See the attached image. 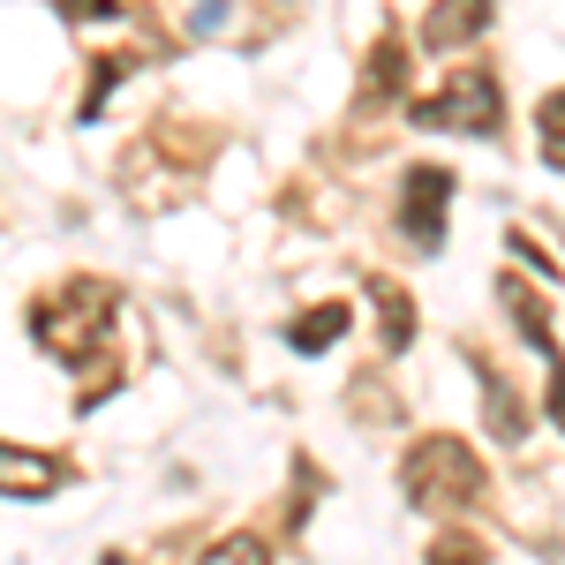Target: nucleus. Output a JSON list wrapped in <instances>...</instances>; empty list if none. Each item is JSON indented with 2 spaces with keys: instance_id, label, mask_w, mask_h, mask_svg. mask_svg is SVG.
<instances>
[{
  "instance_id": "nucleus-1",
  "label": "nucleus",
  "mask_w": 565,
  "mask_h": 565,
  "mask_svg": "<svg viewBox=\"0 0 565 565\" xmlns=\"http://www.w3.org/2000/svg\"><path fill=\"white\" fill-rule=\"evenodd\" d=\"M114 287L106 279H61V287H45L39 302L23 309V324H31V340H39L53 362H68L76 370V385H90L98 370H90V354H106V332H114Z\"/></svg>"
},
{
  "instance_id": "nucleus-2",
  "label": "nucleus",
  "mask_w": 565,
  "mask_h": 565,
  "mask_svg": "<svg viewBox=\"0 0 565 565\" xmlns=\"http://www.w3.org/2000/svg\"><path fill=\"white\" fill-rule=\"evenodd\" d=\"M399 490L407 505H423L430 521H460L482 505V460L468 437L437 430V437H415L407 445V468H399Z\"/></svg>"
},
{
  "instance_id": "nucleus-3",
  "label": "nucleus",
  "mask_w": 565,
  "mask_h": 565,
  "mask_svg": "<svg viewBox=\"0 0 565 565\" xmlns=\"http://www.w3.org/2000/svg\"><path fill=\"white\" fill-rule=\"evenodd\" d=\"M415 129H452V136H498L505 129V98H498V76L490 68H452L437 90H423L407 106Z\"/></svg>"
},
{
  "instance_id": "nucleus-4",
  "label": "nucleus",
  "mask_w": 565,
  "mask_h": 565,
  "mask_svg": "<svg viewBox=\"0 0 565 565\" xmlns=\"http://www.w3.org/2000/svg\"><path fill=\"white\" fill-rule=\"evenodd\" d=\"M452 167H407L399 174V234H407V249H423L430 257L437 242H445V204H452Z\"/></svg>"
},
{
  "instance_id": "nucleus-5",
  "label": "nucleus",
  "mask_w": 565,
  "mask_h": 565,
  "mask_svg": "<svg viewBox=\"0 0 565 565\" xmlns=\"http://www.w3.org/2000/svg\"><path fill=\"white\" fill-rule=\"evenodd\" d=\"M505 309H513V324L527 332V348L543 354V370H551V423L565 430V348L551 340V309L535 295V279H505Z\"/></svg>"
},
{
  "instance_id": "nucleus-6",
  "label": "nucleus",
  "mask_w": 565,
  "mask_h": 565,
  "mask_svg": "<svg viewBox=\"0 0 565 565\" xmlns=\"http://www.w3.org/2000/svg\"><path fill=\"white\" fill-rule=\"evenodd\" d=\"M482 31H490V0H430V15H423V45L430 53L476 45Z\"/></svg>"
},
{
  "instance_id": "nucleus-7",
  "label": "nucleus",
  "mask_w": 565,
  "mask_h": 565,
  "mask_svg": "<svg viewBox=\"0 0 565 565\" xmlns=\"http://www.w3.org/2000/svg\"><path fill=\"white\" fill-rule=\"evenodd\" d=\"M407 61H415V45L399 39V23H392L385 39L370 45V76H362V106H385V98H399V90H407Z\"/></svg>"
},
{
  "instance_id": "nucleus-8",
  "label": "nucleus",
  "mask_w": 565,
  "mask_h": 565,
  "mask_svg": "<svg viewBox=\"0 0 565 565\" xmlns=\"http://www.w3.org/2000/svg\"><path fill=\"white\" fill-rule=\"evenodd\" d=\"M0 482H8V498H53V490H61L68 476H61V460L8 445V452H0Z\"/></svg>"
},
{
  "instance_id": "nucleus-9",
  "label": "nucleus",
  "mask_w": 565,
  "mask_h": 565,
  "mask_svg": "<svg viewBox=\"0 0 565 565\" xmlns=\"http://www.w3.org/2000/svg\"><path fill=\"white\" fill-rule=\"evenodd\" d=\"M340 332H348V302H317V309H302V317L287 324V348L295 354H324Z\"/></svg>"
},
{
  "instance_id": "nucleus-10",
  "label": "nucleus",
  "mask_w": 565,
  "mask_h": 565,
  "mask_svg": "<svg viewBox=\"0 0 565 565\" xmlns=\"http://www.w3.org/2000/svg\"><path fill=\"white\" fill-rule=\"evenodd\" d=\"M476 377H482V407H490V430H498V437H521V430H527V415H521V392L505 385V377H498V370H490L482 354H476Z\"/></svg>"
},
{
  "instance_id": "nucleus-11",
  "label": "nucleus",
  "mask_w": 565,
  "mask_h": 565,
  "mask_svg": "<svg viewBox=\"0 0 565 565\" xmlns=\"http://www.w3.org/2000/svg\"><path fill=\"white\" fill-rule=\"evenodd\" d=\"M370 302H377V324H385V348L399 354L415 340V302H407V287H392V279H370Z\"/></svg>"
},
{
  "instance_id": "nucleus-12",
  "label": "nucleus",
  "mask_w": 565,
  "mask_h": 565,
  "mask_svg": "<svg viewBox=\"0 0 565 565\" xmlns=\"http://www.w3.org/2000/svg\"><path fill=\"white\" fill-rule=\"evenodd\" d=\"M196 565H271V543H264L257 527H242V535H226V543H212Z\"/></svg>"
},
{
  "instance_id": "nucleus-13",
  "label": "nucleus",
  "mask_w": 565,
  "mask_h": 565,
  "mask_svg": "<svg viewBox=\"0 0 565 565\" xmlns=\"http://www.w3.org/2000/svg\"><path fill=\"white\" fill-rule=\"evenodd\" d=\"M535 136H543V159L565 167V90H551V98L535 106Z\"/></svg>"
},
{
  "instance_id": "nucleus-14",
  "label": "nucleus",
  "mask_w": 565,
  "mask_h": 565,
  "mask_svg": "<svg viewBox=\"0 0 565 565\" xmlns=\"http://www.w3.org/2000/svg\"><path fill=\"white\" fill-rule=\"evenodd\" d=\"M430 565H490V558H482V543L468 535V527H445V535L430 543Z\"/></svg>"
}]
</instances>
